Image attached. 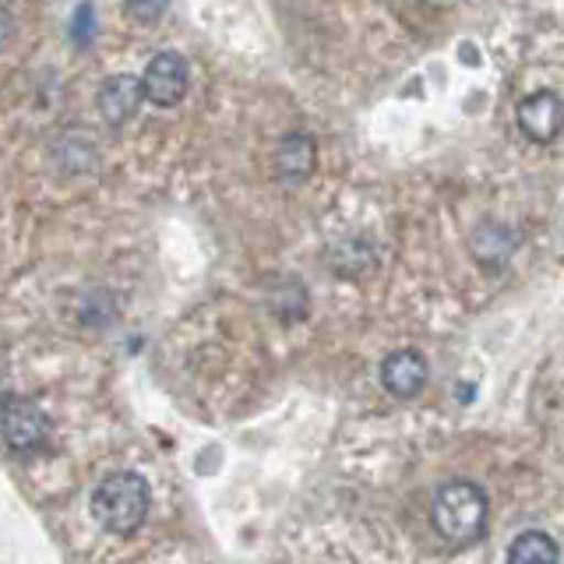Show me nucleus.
<instances>
[{"mask_svg":"<svg viewBox=\"0 0 564 564\" xmlns=\"http://www.w3.org/2000/svg\"><path fill=\"white\" fill-rule=\"evenodd\" d=\"M434 533L452 546H469L487 533V494L469 480H452L434 494Z\"/></svg>","mask_w":564,"mask_h":564,"instance_id":"obj_1","label":"nucleus"},{"mask_svg":"<svg viewBox=\"0 0 564 564\" xmlns=\"http://www.w3.org/2000/svg\"><path fill=\"white\" fill-rule=\"evenodd\" d=\"M149 516V484L138 473H113L93 490V519L113 536H131Z\"/></svg>","mask_w":564,"mask_h":564,"instance_id":"obj_2","label":"nucleus"},{"mask_svg":"<svg viewBox=\"0 0 564 564\" xmlns=\"http://www.w3.org/2000/svg\"><path fill=\"white\" fill-rule=\"evenodd\" d=\"M50 437V416L29 399H0V441L14 452L43 448Z\"/></svg>","mask_w":564,"mask_h":564,"instance_id":"obj_3","label":"nucleus"},{"mask_svg":"<svg viewBox=\"0 0 564 564\" xmlns=\"http://www.w3.org/2000/svg\"><path fill=\"white\" fill-rule=\"evenodd\" d=\"M191 85V67L181 53H159V57L149 61L145 75H141V88H145V99L155 106H176L187 96Z\"/></svg>","mask_w":564,"mask_h":564,"instance_id":"obj_4","label":"nucleus"},{"mask_svg":"<svg viewBox=\"0 0 564 564\" xmlns=\"http://www.w3.org/2000/svg\"><path fill=\"white\" fill-rule=\"evenodd\" d=\"M519 131L536 141V145H551L564 131V99L557 93H533L519 102Z\"/></svg>","mask_w":564,"mask_h":564,"instance_id":"obj_5","label":"nucleus"},{"mask_svg":"<svg viewBox=\"0 0 564 564\" xmlns=\"http://www.w3.org/2000/svg\"><path fill=\"white\" fill-rule=\"evenodd\" d=\"M427 375H431L427 360H423L416 349H395L392 357H384V364H381V384L395 399L420 395L423 384H427Z\"/></svg>","mask_w":564,"mask_h":564,"instance_id":"obj_6","label":"nucleus"},{"mask_svg":"<svg viewBox=\"0 0 564 564\" xmlns=\"http://www.w3.org/2000/svg\"><path fill=\"white\" fill-rule=\"evenodd\" d=\"M141 99H145V88H141V78L134 75H113V78H106L102 88H99V113L106 117V123H123L128 120Z\"/></svg>","mask_w":564,"mask_h":564,"instance_id":"obj_7","label":"nucleus"},{"mask_svg":"<svg viewBox=\"0 0 564 564\" xmlns=\"http://www.w3.org/2000/svg\"><path fill=\"white\" fill-rule=\"evenodd\" d=\"M314 163H317V149H314L311 134H286L279 141V149H275L279 181H286V184L307 181V176L314 173Z\"/></svg>","mask_w":564,"mask_h":564,"instance_id":"obj_8","label":"nucleus"},{"mask_svg":"<svg viewBox=\"0 0 564 564\" xmlns=\"http://www.w3.org/2000/svg\"><path fill=\"white\" fill-rule=\"evenodd\" d=\"M561 551L551 533L543 529H525L508 546V564H557Z\"/></svg>","mask_w":564,"mask_h":564,"instance_id":"obj_9","label":"nucleus"},{"mask_svg":"<svg viewBox=\"0 0 564 564\" xmlns=\"http://www.w3.org/2000/svg\"><path fill=\"white\" fill-rule=\"evenodd\" d=\"M511 251H516V237H511L505 226L487 223L473 234V254L484 264H505Z\"/></svg>","mask_w":564,"mask_h":564,"instance_id":"obj_10","label":"nucleus"},{"mask_svg":"<svg viewBox=\"0 0 564 564\" xmlns=\"http://www.w3.org/2000/svg\"><path fill=\"white\" fill-rule=\"evenodd\" d=\"M96 35V8L93 4H82L75 11V18H70V40H75L78 46H88Z\"/></svg>","mask_w":564,"mask_h":564,"instance_id":"obj_11","label":"nucleus"},{"mask_svg":"<svg viewBox=\"0 0 564 564\" xmlns=\"http://www.w3.org/2000/svg\"><path fill=\"white\" fill-rule=\"evenodd\" d=\"M170 8V0H128V11L134 22H155Z\"/></svg>","mask_w":564,"mask_h":564,"instance_id":"obj_12","label":"nucleus"},{"mask_svg":"<svg viewBox=\"0 0 564 564\" xmlns=\"http://www.w3.org/2000/svg\"><path fill=\"white\" fill-rule=\"evenodd\" d=\"M11 35V18H8V11L0 8V46H4V40Z\"/></svg>","mask_w":564,"mask_h":564,"instance_id":"obj_13","label":"nucleus"}]
</instances>
